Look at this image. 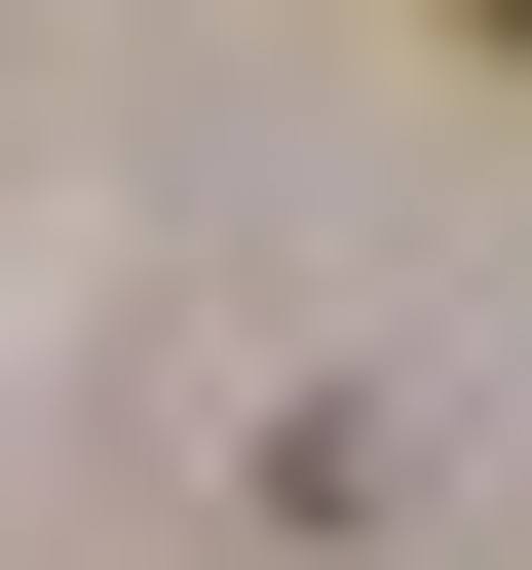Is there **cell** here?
Segmentation results:
<instances>
[{"instance_id": "cell-1", "label": "cell", "mask_w": 532, "mask_h": 570, "mask_svg": "<svg viewBox=\"0 0 532 570\" xmlns=\"http://www.w3.org/2000/svg\"><path fill=\"white\" fill-rule=\"evenodd\" d=\"M456 39H532V0H456Z\"/></svg>"}]
</instances>
